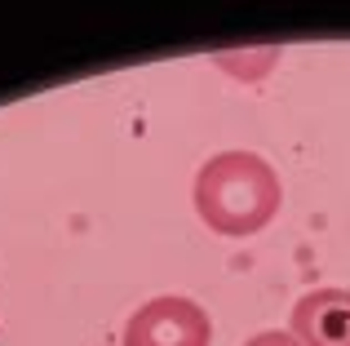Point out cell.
I'll use <instances>...</instances> for the list:
<instances>
[{
	"instance_id": "cell-1",
	"label": "cell",
	"mask_w": 350,
	"mask_h": 346,
	"mask_svg": "<svg viewBox=\"0 0 350 346\" xmlns=\"http://www.w3.org/2000/svg\"><path fill=\"white\" fill-rule=\"evenodd\" d=\"M191 196H196V213L208 231L226 235V240H248L280 217L284 182L271 160L231 147L200 165Z\"/></svg>"
},
{
	"instance_id": "cell-2",
	"label": "cell",
	"mask_w": 350,
	"mask_h": 346,
	"mask_svg": "<svg viewBox=\"0 0 350 346\" xmlns=\"http://www.w3.org/2000/svg\"><path fill=\"white\" fill-rule=\"evenodd\" d=\"M120 346H213V320L200 302L164 293L129 315Z\"/></svg>"
},
{
	"instance_id": "cell-3",
	"label": "cell",
	"mask_w": 350,
	"mask_h": 346,
	"mask_svg": "<svg viewBox=\"0 0 350 346\" xmlns=\"http://www.w3.org/2000/svg\"><path fill=\"white\" fill-rule=\"evenodd\" d=\"M288 333L301 346H350V289H310L293 302Z\"/></svg>"
},
{
	"instance_id": "cell-4",
	"label": "cell",
	"mask_w": 350,
	"mask_h": 346,
	"mask_svg": "<svg viewBox=\"0 0 350 346\" xmlns=\"http://www.w3.org/2000/svg\"><path fill=\"white\" fill-rule=\"evenodd\" d=\"M244 346H301L293 333H280V329H266V333H253Z\"/></svg>"
}]
</instances>
